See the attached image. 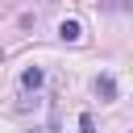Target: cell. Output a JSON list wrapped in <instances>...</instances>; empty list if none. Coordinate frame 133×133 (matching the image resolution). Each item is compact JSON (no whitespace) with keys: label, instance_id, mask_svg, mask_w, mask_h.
Wrapping results in <instances>:
<instances>
[{"label":"cell","instance_id":"cell-4","mask_svg":"<svg viewBox=\"0 0 133 133\" xmlns=\"http://www.w3.org/2000/svg\"><path fill=\"white\" fill-rule=\"evenodd\" d=\"M79 129H83V133H96V121H91V116L83 112V116H79Z\"/></svg>","mask_w":133,"mask_h":133},{"label":"cell","instance_id":"cell-1","mask_svg":"<svg viewBox=\"0 0 133 133\" xmlns=\"http://www.w3.org/2000/svg\"><path fill=\"white\" fill-rule=\"evenodd\" d=\"M58 37H62V42H83V25H79V21H62V25H58Z\"/></svg>","mask_w":133,"mask_h":133},{"label":"cell","instance_id":"cell-2","mask_svg":"<svg viewBox=\"0 0 133 133\" xmlns=\"http://www.w3.org/2000/svg\"><path fill=\"white\" fill-rule=\"evenodd\" d=\"M96 96H100V100H116V79H112V75H100V79H96Z\"/></svg>","mask_w":133,"mask_h":133},{"label":"cell","instance_id":"cell-3","mask_svg":"<svg viewBox=\"0 0 133 133\" xmlns=\"http://www.w3.org/2000/svg\"><path fill=\"white\" fill-rule=\"evenodd\" d=\"M21 87H29V91H37V87H42V71H37V66H29V71L21 75Z\"/></svg>","mask_w":133,"mask_h":133},{"label":"cell","instance_id":"cell-5","mask_svg":"<svg viewBox=\"0 0 133 133\" xmlns=\"http://www.w3.org/2000/svg\"><path fill=\"white\" fill-rule=\"evenodd\" d=\"M37 133H54V125H42V129H37Z\"/></svg>","mask_w":133,"mask_h":133}]
</instances>
